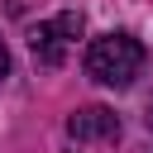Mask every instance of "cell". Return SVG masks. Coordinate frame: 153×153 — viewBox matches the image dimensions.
Masks as SVG:
<instances>
[{
	"label": "cell",
	"instance_id": "obj_1",
	"mask_svg": "<svg viewBox=\"0 0 153 153\" xmlns=\"http://www.w3.org/2000/svg\"><path fill=\"white\" fill-rule=\"evenodd\" d=\"M143 72V43L134 33H100L86 48V76L100 86H129Z\"/></svg>",
	"mask_w": 153,
	"mask_h": 153
},
{
	"label": "cell",
	"instance_id": "obj_2",
	"mask_svg": "<svg viewBox=\"0 0 153 153\" xmlns=\"http://www.w3.org/2000/svg\"><path fill=\"white\" fill-rule=\"evenodd\" d=\"M67 134L76 143H86V139H120V115L105 110V105H81V110H72Z\"/></svg>",
	"mask_w": 153,
	"mask_h": 153
},
{
	"label": "cell",
	"instance_id": "obj_3",
	"mask_svg": "<svg viewBox=\"0 0 153 153\" xmlns=\"http://www.w3.org/2000/svg\"><path fill=\"white\" fill-rule=\"evenodd\" d=\"M48 33H53L57 43H72V38H81V33H86V19H81L76 10H62V14H53V19H48Z\"/></svg>",
	"mask_w": 153,
	"mask_h": 153
},
{
	"label": "cell",
	"instance_id": "obj_4",
	"mask_svg": "<svg viewBox=\"0 0 153 153\" xmlns=\"http://www.w3.org/2000/svg\"><path fill=\"white\" fill-rule=\"evenodd\" d=\"M29 48H33V57H38L43 67H57V62H62V43H57V38L48 33V24H38V29H33Z\"/></svg>",
	"mask_w": 153,
	"mask_h": 153
},
{
	"label": "cell",
	"instance_id": "obj_5",
	"mask_svg": "<svg viewBox=\"0 0 153 153\" xmlns=\"http://www.w3.org/2000/svg\"><path fill=\"white\" fill-rule=\"evenodd\" d=\"M10 76V53H5V43H0V81Z\"/></svg>",
	"mask_w": 153,
	"mask_h": 153
},
{
	"label": "cell",
	"instance_id": "obj_6",
	"mask_svg": "<svg viewBox=\"0 0 153 153\" xmlns=\"http://www.w3.org/2000/svg\"><path fill=\"white\" fill-rule=\"evenodd\" d=\"M148 129H153V105H148Z\"/></svg>",
	"mask_w": 153,
	"mask_h": 153
}]
</instances>
